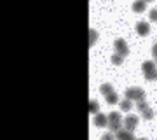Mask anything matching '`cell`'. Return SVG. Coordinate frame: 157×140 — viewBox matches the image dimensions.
<instances>
[{"instance_id": "cell-1", "label": "cell", "mask_w": 157, "mask_h": 140, "mask_svg": "<svg viewBox=\"0 0 157 140\" xmlns=\"http://www.w3.org/2000/svg\"><path fill=\"white\" fill-rule=\"evenodd\" d=\"M126 98L131 102H141L145 100V91L141 88H128L126 90Z\"/></svg>"}, {"instance_id": "cell-2", "label": "cell", "mask_w": 157, "mask_h": 140, "mask_svg": "<svg viewBox=\"0 0 157 140\" xmlns=\"http://www.w3.org/2000/svg\"><path fill=\"white\" fill-rule=\"evenodd\" d=\"M141 70H143V75H145L147 81H154L155 79V63L154 62H145L141 65Z\"/></svg>"}, {"instance_id": "cell-3", "label": "cell", "mask_w": 157, "mask_h": 140, "mask_svg": "<svg viewBox=\"0 0 157 140\" xmlns=\"http://www.w3.org/2000/svg\"><path fill=\"white\" fill-rule=\"evenodd\" d=\"M113 47H115V53H119V54H122V56L129 54V47H128V44H126V40H122V39L115 40V42H113Z\"/></svg>"}, {"instance_id": "cell-4", "label": "cell", "mask_w": 157, "mask_h": 140, "mask_svg": "<svg viewBox=\"0 0 157 140\" xmlns=\"http://www.w3.org/2000/svg\"><path fill=\"white\" fill-rule=\"evenodd\" d=\"M138 121H140V119H138V116H135V114H133V116H128V118L124 119V126H126V130H129V131H135V128L138 126Z\"/></svg>"}, {"instance_id": "cell-5", "label": "cell", "mask_w": 157, "mask_h": 140, "mask_svg": "<svg viewBox=\"0 0 157 140\" xmlns=\"http://www.w3.org/2000/svg\"><path fill=\"white\" fill-rule=\"evenodd\" d=\"M93 123H94V126H98V128H103V126H108V116H105V114H96L94 119H93Z\"/></svg>"}, {"instance_id": "cell-6", "label": "cell", "mask_w": 157, "mask_h": 140, "mask_svg": "<svg viewBox=\"0 0 157 140\" xmlns=\"http://www.w3.org/2000/svg\"><path fill=\"white\" fill-rule=\"evenodd\" d=\"M136 32H138V35L145 37V35H148V32H150V25L147 21H140L136 25Z\"/></svg>"}, {"instance_id": "cell-7", "label": "cell", "mask_w": 157, "mask_h": 140, "mask_svg": "<svg viewBox=\"0 0 157 140\" xmlns=\"http://www.w3.org/2000/svg\"><path fill=\"white\" fill-rule=\"evenodd\" d=\"M115 138L117 140H135V135H133V131H129V130H121L119 133H115Z\"/></svg>"}, {"instance_id": "cell-8", "label": "cell", "mask_w": 157, "mask_h": 140, "mask_svg": "<svg viewBox=\"0 0 157 140\" xmlns=\"http://www.w3.org/2000/svg\"><path fill=\"white\" fill-rule=\"evenodd\" d=\"M108 128H110L112 133H119V131L122 130V123H121V121H110V123H108Z\"/></svg>"}, {"instance_id": "cell-9", "label": "cell", "mask_w": 157, "mask_h": 140, "mask_svg": "<svg viewBox=\"0 0 157 140\" xmlns=\"http://www.w3.org/2000/svg\"><path fill=\"white\" fill-rule=\"evenodd\" d=\"M145 9H147V2L145 0H138V2L133 4V11L135 12H143Z\"/></svg>"}, {"instance_id": "cell-10", "label": "cell", "mask_w": 157, "mask_h": 140, "mask_svg": "<svg viewBox=\"0 0 157 140\" xmlns=\"http://www.w3.org/2000/svg\"><path fill=\"white\" fill-rule=\"evenodd\" d=\"M131 109H133V102H131V100L126 98V100L121 102V110H122V112H129Z\"/></svg>"}, {"instance_id": "cell-11", "label": "cell", "mask_w": 157, "mask_h": 140, "mask_svg": "<svg viewBox=\"0 0 157 140\" xmlns=\"http://www.w3.org/2000/svg\"><path fill=\"white\" fill-rule=\"evenodd\" d=\"M100 91H101V93H103V95H105V96H107V95H110V93H113V88H112V84L105 82V84H101Z\"/></svg>"}, {"instance_id": "cell-12", "label": "cell", "mask_w": 157, "mask_h": 140, "mask_svg": "<svg viewBox=\"0 0 157 140\" xmlns=\"http://www.w3.org/2000/svg\"><path fill=\"white\" fill-rule=\"evenodd\" d=\"M110 62L113 63V65H122V62H124V56L122 54H119V53H115V54L110 58Z\"/></svg>"}, {"instance_id": "cell-13", "label": "cell", "mask_w": 157, "mask_h": 140, "mask_svg": "<svg viewBox=\"0 0 157 140\" xmlns=\"http://www.w3.org/2000/svg\"><path fill=\"white\" fill-rule=\"evenodd\" d=\"M105 98H107V103H110V105H113V103H117V102H119V96H117V93H115V91H113V93H110V95H107Z\"/></svg>"}, {"instance_id": "cell-14", "label": "cell", "mask_w": 157, "mask_h": 140, "mask_svg": "<svg viewBox=\"0 0 157 140\" xmlns=\"http://www.w3.org/2000/svg\"><path fill=\"white\" fill-rule=\"evenodd\" d=\"M96 40H98V32L96 30H89V46L96 44Z\"/></svg>"}, {"instance_id": "cell-15", "label": "cell", "mask_w": 157, "mask_h": 140, "mask_svg": "<svg viewBox=\"0 0 157 140\" xmlns=\"http://www.w3.org/2000/svg\"><path fill=\"white\" fill-rule=\"evenodd\" d=\"M141 116H143V119L150 121V119H154V112H152V109L148 107V109H145V110L141 112Z\"/></svg>"}, {"instance_id": "cell-16", "label": "cell", "mask_w": 157, "mask_h": 140, "mask_svg": "<svg viewBox=\"0 0 157 140\" xmlns=\"http://www.w3.org/2000/svg\"><path fill=\"white\" fill-rule=\"evenodd\" d=\"M98 110H100V105H98V102H94V100H93V102L89 103V112L96 116V114H98Z\"/></svg>"}, {"instance_id": "cell-17", "label": "cell", "mask_w": 157, "mask_h": 140, "mask_svg": "<svg viewBox=\"0 0 157 140\" xmlns=\"http://www.w3.org/2000/svg\"><path fill=\"white\" fill-rule=\"evenodd\" d=\"M110 121H121V114L119 112H110L108 114V123Z\"/></svg>"}, {"instance_id": "cell-18", "label": "cell", "mask_w": 157, "mask_h": 140, "mask_svg": "<svg viewBox=\"0 0 157 140\" xmlns=\"http://www.w3.org/2000/svg\"><path fill=\"white\" fill-rule=\"evenodd\" d=\"M136 103H138V105H136V109H138L140 112H143L145 109H148V105H147V102H145V100H141V102H136Z\"/></svg>"}, {"instance_id": "cell-19", "label": "cell", "mask_w": 157, "mask_h": 140, "mask_svg": "<svg viewBox=\"0 0 157 140\" xmlns=\"http://www.w3.org/2000/svg\"><path fill=\"white\" fill-rule=\"evenodd\" d=\"M148 18H150V21H157V9H152L148 12Z\"/></svg>"}, {"instance_id": "cell-20", "label": "cell", "mask_w": 157, "mask_h": 140, "mask_svg": "<svg viewBox=\"0 0 157 140\" xmlns=\"http://www.w3.org/2000/svg\"><path fill=\"white\" fill-rule=\"evenodd\" d=\"M101 140H117V138H115L112 133H105L103 137H101Z\"/></svg>"}, {"instance_id": "cell-21", "label": "cell", "mask_w": 157, "mask_h": 140, "mask_svg": "<svg viewBox=\"0 0 157 140\" xmlns=\"http://www.w3.org/2000/svg\"><path fill=\"white\" fill-rule=\"evenodd\" d=\"M138 140H147V138H138Z\"/></svg>"}, {"instance_id": "cell-22", "label": "cell", "mask_w": 157, "mask_h": 140, "mask_svg": "<svg viewBox=\"0 0 157 140\" xmlns=\"http://www.w3.org/2000/svg\"><path fill=\"white\" fill-rule=\"evenodd\" d=\"M145 2H152V0H145Z\"/></svg>"}, {"instance_id": "cell-23", "label": "cell", "mask_w": 157, "mask_h": 140, "mask_svg": "<svg viewBox=\"0 0 157 140\" xmlns=\"http://www.w3.org/2000/svg\"><path fill=\"white\" fill-rule=\"evenodd\" d=\"M155 65H157V58H155Z\"/></svg>"}, {"instance_id": "cell-24", "label": "cell", "mask_w": 157, "mask_h": 140, "mask_svg": "<svg viewBox=\"0 0 157 140\" xmlns=\"http://www.w3.org/2000/svg\"><path fill=\"white\" fill-rule=\"evenodd\" d=\"M155 79H157V72H155Z\"/></svg>"}, {"instance_id": "cell-25", "label": "cell", "mask_w": 157, "mask_h": 140, "mask_svg": "<svg viewBox=\"0 0 157 140\" xmlns=\"http://www.w3.org/2000/svg\"><path fill=\"white\" fill-rule=\"evenodd\" d=\"M135 140H138V138H135Z\"/></svg>"}]
</instances>
